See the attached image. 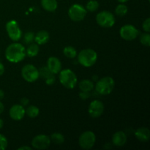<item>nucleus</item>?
<instances>
[{"label": "nucleus", "mask_w": 150, "mask_h": 150, "mask_svg": "<svg viewBox=\"0 0 150 150\" xmlns=\"http://www.w3.org/2000/svg\"><path fill=\"white\" fill-rule=\"evenodd\" d=\"M26 48L18 42L10 44L5 50V57L7 61L12 63H18L26 57Z\"/></svg>", "instance_id": "f257e3e1"}, {"label": "nucleus", "mask_w": 150, "mask_h": 150, "mask_svg": "<svg viewBox=\"0 0 150 150\" xmlns=\"http://www.w3.org/2000/svg\"><path fill=\"white\" fill-rule=\"evenodd\" d=\"M98 60V54L96 51L91 48H86L80 51L78 55V61L85 67L93 66Z\"/></svg>", "instance_id": "f03ea898"}, {"label": "nucleus", "mask_w": 150, "mask_h": 150, "mask_svg": "<svg viewBox=\"0 0 150 150\" xmlns=\"http://www.w3.org/2000/svg\"><path fill=\"white\" fill-rule=\"evenodd\" d=\"M115 82L113 78L105 76L98 81L95 85V89L98 94L102 95H109L114 90Z\"/></svg>", "instance_id": "7ed1b4c3"}, {"label": "nucleus", "mask_w": 150, "mask_h": 150, "mask_svg": "<svg viewBox=\"0 0 150 150\" xmlns=\"http://www.w3.org/2000/svg\"><path fill=\"white\" fill-rule=\"evenodd\" d=\"M59 81L64 87L72 89L76 86L78 79L76 75L70 69H65L59 72Z\"/></svg>", "instance_id": "20e7f679"}, {"label": "nucleus", "mask_w": 150, "mask_h": 150, "mask_svg": "<svg viewBox=\"0 0 150 150\" xmlns=\"http://www.w3.org/2000/svg\"><path fill=\"white\" fill-rule=\"evenodd\" d=\"M96 21L101 27L111 28L115 24L116 19L111 12L101 11L96 16Z\"/></svg>", "instance_id": "39448f33"}, {"label": "nucleus", "mask_w": 150, "mask_h": 150, "mask_svg": "<svg viewBox=\"0 0 150 150\" xmlns=\"http://www.w3.org/2000/svg\"><path fill=\"white\" fill-rule=\"evenodd\" d=\"M96 142V136L90 130H87L81 134L79 139V144L82 149H90Z\"/></svg>", "instance_id": "423d86ee"}, {"label": "nucleus", "mask_w": 150, "mask_h": 150, "mask_svg": "<svg viewBox=\"0 0 150 150\" xmlns=\"http://www.w3.org/2000/svg\"><path fill=\"white\" fill-rule=\"evenodd\" d=\"M86 10L82 5L74 4L68 10V16L73 21L79 22L84 19L86 15Z\"/></svg>", "instance_id": "0eeeda50"}, {"label": "nucleus", "mask_w": 150, "mask_h": 150, "mask_svg": "<svg viewBox=\"0 0 150 150\" xmlns=\"http://www.w3.org/2000/svg\"><path fill=\"white\" fill-rule=\"evenodd\" d=\"M21 76L26 81L32 83L39 78V70L33 64H26L21 70Z\"/></svg>", "instance_id": "6e6552de"}, {"label": "nucleus", "mask_w": 150, "mask_h": 150, "mask_svg": "<svg viewBox=\"0 0 150 150\" xmlns=\"http://www.w3.org/2000/svg\"><path fill=\"white\" fill-rule=\"evenodd\" d=\"M6 31L9 38L13 41H18L22 37V31L19 27L18 22L15 20H10L6 23Z\"/></svg>", "instance_id": "1a4fd4ad"}, {"label": "nucleus", "mask_w": 150, "mask_h": 150, "mask_svg": "<svg viewBox=\"0 0 150 150\" xmlns=\"http://www.w3.org/2000/svg\"><path fill=\"white\" fill-rule=\"evenodd\" d=\"M139 33H140V32H139V29H137L134 26L130 24L124 25L120 29V31L121 38L127 41L134 40L139 36Z\"/></svg>", "instance_id": "9d476101"}, {"label": "nucleus", "mask_w": 150, "mask_h": 150, "mask_svg": "<svg viewBox=\"0 0 150 150\" xmlns=\"http://www.w3.org/2000/svg\"><path fill=\"white\" fill-rule=\"evenodd\" d=\"M51 139L44 134L38 135L32 140V147L37 149H46L51 145Z\"/></svg>", "instance_id": "9b49d317"}, {"label": "nucleus", "mask_w": 150, "mask_h": 150, "mask_svg": "<svg viewBox=\"0 0 150 150\" xmlns=\"http://www.w3.org/2000/svg\"><path fill=\"white\" fill-rule=\"evenodd\" d=\"M104 108L105 107L103 102L98 100H95L89 104L88 112L90 117L93 118H98L103 114Z\"/></svg>", "instance_id": "f8f14e48"}, {"label": "nucleus", "mask_w": 150, "mask_h": 150, "mask_svg": "<svg viewBox=\"0 0 150 150\" xmlns=\"http://www.w3.org/2000/svg\"><path fill=\"white\" fill-rule=\"evenodd\" d=\"M9 114L12 120H15V121H20L24 117L26 111H25V108H23V105L17 104V105H13L10 108Z\"/></svg>", "instance_id": "ddd939ff"}, {"label": "nucleus", "mask_w": 150, "mask_h": 150, "mask_svg": "<svg viewBox=\"0 0 150 150\" xmlns=\"http://www.w3.org/2000/svg\"><path fill=\"white\" fill-rule=\"evenodd\" d=\"M47 67L53 74H57L62 70V63L57 57H51L47 61Z\"/></svg>", "instance_id": "4468645a"}, {"label": "nucleus", "mask_w": 150, "mask_h": 150, "mask_svg": "<svg viewBox=\"0 0 150 150\" xmlns=\"http://www.w3.org/2000/svg\"><path fill=\"white\" fill-rule=\"evenodd\" d=\"M127 135L123 131H117L113 135L112 143L116 146H123L127 143Z\"/></svg>", "instance_id": "2eb2a0df"}, {"label": "nucleus", "mask_w": 150, "mask_h": 150, "mask_svg": "<svg viewBox=\"0 0 150 150\" xmlns=\"http://www.w3.org/2000/svg\"><path fill=\"white\" fill-rule=\"evenodd\" d=\"M135 136L141 142H148L150 139V130L146 127H140L136 130Z\"/></svg>", "instance_id": "dca6fc26"}, {"label": "nucleus", "mask_w": 150, "mask_h": 150, "mask_svg": "<svg viewBox=\"0 0 150 150\" xmlns=\"http://www.w3.org/2000/svg\"><path fill=\"white\" fill-rule=\"evenodd\" d=\"M50 35L47 31L40 30L35 35V41L38 45H44L49 40Z\"/></svg>", "instance_id": "f3484780"}, {"label": "nucleus", "mask_w": 150, "mask_h": 150, "mask_svg": "<svg viewBox=\"0 0 150 150\" xmlns=\"http://www.w3.org/2000/svg\"><path fill=\"white\" fill-rule=\"evenodd\" d=\"M42 8L48 12H54L57 9L58 3L57 0H41Z\"/></svg>", "instance_id": "a211bd4d"}, {"label": "nucleus", "mask_w": 150, "mask_h": 150, "mask_svg": "<svg viewBox=\"0 0 150 150\" xmlns=\"http://www.w3.org/2000/svg\"><path fill=\"white\" fill-rule=\"evenodd\" d=\"M95 86L92 81L89 79H84L79 83V89L81 92H90L94 89Z\"/></svg>", "instance_id": "6ab92c4d"}, {"label": "nucleus", "mask_w": 150, "mask_h": 150, "mask_svg": "<svg viewBox=\"0 0 150 150\" xmlns=\"http://www.w3.org/2000/svg\"><path fill=\"white\" fill-rule=\"evenodd\" d=\"M40 47L37 43H32L26 50V55L29 57H35L39 54Z\"/></svg>", "instance_id": "aec40b11"}, {"label": "nucleus", "mask_w": 150, "mask_h": 150, "mask_svg": "<svg viewBox=\"0 0 150 150\" xmlns=\"http://www.w3.org/2000/svg\"><path fill=\"white\" fill-rule=\"evenodd\" d=\"M26 114L30 118H35L38 117L40 114L39 108L35 105H29L26 109H25Z\"/></svg>", "instance_id": "412c9836"}, {"label": "nucleus", "mask_w": 150, "mask_h": 150, "mask_svg": "<svg viewBox=\"0 0 150 150\" xmlns=\"http://www.w3.org/2000/svg\"><path fill=\"white\" fill-rule=\"evenodd\" d=\"M63 54L69 59H73L77 56L76 49L73 46H66L63 49Z\"/></svg>", "instance_id": "4be33fe9"}, {"label": "nucleus", "mask_w": 150, "mask_h": 150, "mask_svg": "<svg viewBox=\"0 0 150 150\" xmlns=\"http://www.w3.org/2000/svg\"><path fill=\"white\" fill-rule=\"evenodd\" d=\"M51 141H52L55 144L61 145L64 142V137L62 133H54L50 137Z\"/></svg>", "instance_id": "5701e85b"}, {"label": "nucleus", "mask_w": 150, "mask_h": 150, "mask_svg": "<svg viewBox=\"0 0 150 150\" xmlns=\"http://www.w3.org/2000/svg\"><path fill=\"white\" fill-rule=\"evenodd\" d=\"M128 11V8L125 4H120L119 5L117 6L115 9V13L117 16H120V17H123L125 16Z\"/></svg>", "instance_id": "b1692460"}, {"label": "nucleus", "mask_w": 150, "mask_h": 150, "mask_svg": "<svg viewBox=\"0 0 150 150\" xmlns=\"http://www.w3.org/2000/svg\"><path fill=\"white\" fill-rule=\"evenodd\" d=\"M86 10L89 12H95L99 7V3L96 0H90L86 4Z\"/></svg>", "instance_id": "393cba45"}, {"label": "nucleus", "mask_w": 150, "mask_h": 150, "mask_svg": "<svg viewBox=\"0 0 150 150\" xmlns=\"http://www.w3.org/2000/svg\"><path fill=\"white\" fill-rule=\"evenodd\" d=\"M140 42L143 45L146 47L150 46V35L148 32L143 33L140 37Z\"/></svg>", "instance_id": "a878e982"}, {"label": "nucleus", "mask_w": 150, "mask_h": 150, "mask_svg": "<svg viewBox=\"0 0 150 150\" xmlns=\"http://www.w3.org/2000/svg\"><path fill=\"white\" fill-rule=\"evenodd\" d=\"M33 40H35V34L32 32H26L24 35V37H23V41H24L25 43H32Z\"/></svg>", "instance_id": "bb28decb"}, {"label": "nucleus", "mask_w": 150, "mask_h": 150, "mask_svg": "<svg viewBox=\"0 0 150 150\" xmlns=\"http://www.w3.org/2000/svg\"><path fill=\"white\" fill-rule=\"evenodd\" d=\"M39 74L41 77H42L43 79H46L47 78H48L50 76H51L53 73H51L49 70H48V67H47V66H46V67H41L40 70H39Z\"/></svg>", "instance_id": "cd10ccee"}, {"label": "nucleus", "mask_w": 150, "mask_h": 150, "mask_svg": "<svg viewBox=\"0 0 150 150\" xmlns=\"http://www.w3.org/2000/svg\"><path fill=\"white\" fill-rule=\"evenodd\" d=\"M8 142L7 139L4 135L0 134V150H4L7 149Z\"/></svg>", "instance_id": "c85d7f7f"}, {"label": "nucleus", "mask_w": 150, "mask_h": 150, "mask_svg": "<svg viewBox=\"0 0 150 150\" xmlns=\"http://www.w3.org/2000/svg\"><path fill=\"white\" fill-rule=\"evenodd\" d=\"M142 27H143V29L146 32H150V18H147L143 22V24H142Z\"/></svg>", "instance_id": "c756f323"}, {"label": "nucleus", "mask_w": 150, "mask_h": 150, "mask_svg": "<svg viewBox=\"0 0 150 150\" xmlns=\"http://www.w3.org/2000/svg\"><path fill=\"white\" fill-rule=\"evenodd\" d=\"M55 76H54V74H52L51 76H50L49 77L47 78L46 79H45V83H46V84L48 85H53L54 83H55Z\"/></svg>", "instance_id": "7c9ffc66"}, {"label": "nucleus", "mask_w": 150, "mask_h": 150, "mask_svg": "<svg viewBox=\"0 0 150 150\" xmlns=\"http://www.w3.org/2000/svg\"><path fill=\"white\" fill-rule=\"evenodd\" d=\"M79 97H80L81 99L86 100L90 97V94H89V92H81L80 94H79Z\"/></svg>", "instance_id": "2f4dec72"}, {"label": "nucleus", "mask_w": 150, "mask_h": 150, "mask_svg": "<svg viewBox=\"0 0 150 150\" xmlns=\"http://www.w3.org/2000/svg\"><path fill=\"white\" fill-rule=\"evenodd\" d=\"M21 105H23V106H25V105H27L29 104V99H27L26 98H23L21 100H20Z\"/></svg>", "instance_id": "473e14b6"}, {"label": "nucleus", "mask_w": 150, "mask_h": 150, "mask_svg": "<svg viewBox=\"0 0 150 150\" xmlns=\"http://www.w3.org/2000/svg\"><path fill=\"white\" fill-rule=\"evenodd\" d=\"M4 73V66L1 62H0V76H2Z\"/></svg>", "instance_id": "72a5a7b5"}, {"label": "nucleus", "mask_w": 150, "mask_h": 150, "mask_svg": "<svg viewBox=\"0 0 150 150\" xmlns=\"http://www.w3.org/2000/svg\"><path fill=\"white\" fill-rule=\"evenodd\" d=\"M32 150V147H29L28 146H21L19 147L18 150Z\"/></svg>", "instance_id": "f704fd0d"}, {"label": "nucleus", "mask_w": 150, "mask_h": 150, "mask_svg": "<svg viewBox=\"0 0 150 150\" xmlns=\"http://www.w3.org/2000/svg\"><path fill=\"white\" fill-rule=\"evenodd\" d=\"M4 105H3L2 103H1V101H0V114H1V113L3 112V111H4Z\"/></svg>", "instance_id": "c9c22d12"}, {"label": "nucleus", "mask_w": 150, "mask_h": 150, "mask_svg": "<svg viewBox=\"0 0 150 150\" xmlns=\"http://www.w3.org/2000/svg\"><path fill=\"white\" fill-rule=\"evenodd\" d=\"M4 97V92L2 89H0V100H2Z\"/></svg>", "instance_id": "e433bc0d"}, {"label": "nucleus", "mask_w": 150, "mask_h": 150, "mask_svg": "<svg viewBox=\"0 0 150 150\" xmlns=\"http://www.w3.org/2000/svg\"><path fill=\"white\" fill-rule=\"evenodd\" d=\"M3 126H4V121L1 119H0V130L2 128Z\"/></svg>", "instance_id": "4c0bfd02"}, {"label": "nucleus", "mask_w": 150, "mask_h": 150, "mask_svg": "<svg viewBox=\"0 0 150 150\" xmlns=\"http://www.w3.org/2000/svg\"><path fill=\"white\" fill-rule=\"evenodd\" d=\"M117 1L120 3H125V2H127L128 0H117Z\"/></svg>", "instance_id": "58836bf2"}]
</instances>
